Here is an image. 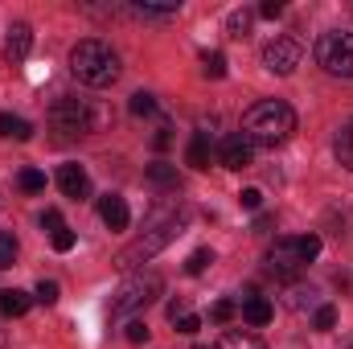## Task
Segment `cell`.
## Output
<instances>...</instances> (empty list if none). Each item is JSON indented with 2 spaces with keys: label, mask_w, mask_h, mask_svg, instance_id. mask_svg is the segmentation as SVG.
Wrapping results in <instances>:
<instances>
[{
  "label": "cell",
  "mask_w": 353,
  "mask_h": 349,
  "mask_svg": "<svg viewBox=\"0 0 353 349\" xmlns=\"http://www.w3.org/2000/svg\"><path fill=\"white\" fill-rule=\"evenodd\" d=\"M296 132V111L283 99H259L243 111V140L251 148H279Z\"/></svg>",
  "instance_id": "cell-1"
},
{
  "label": "cell",
  "mask_w": 353,
  "mask_h": 349,
  "mask_svg": "<svg viewBox=\"0 0 353 349\" xmlns=\"http://www.w3.org/2000/svg\"><path fill=\"white\" fill-rule=\"evenodd\" d=\"M176 235H181V210H176V201H169V206H157V210H152V218H148V230L115 255V267H119V271H132L136 263L152 259L161 247H169Z\"/></svg>",
  "instance_id": "cell-2"
},
{
  "label": "cell",
  "mask_w": 353,
  "mask_h": 349,
  "mask_svg": "<svg viewBox=\"0 0 353 349\" xmlns=\"http://www.w3.org/2000/svg\"><path fill=\"white\" fill-rule=\"evenodd\" d=\"M70 74L87 87H111L119 79V54L99 41V37H87L70 50Z\"/></svg>",
  "instance_id": "cell-3"
},
{
  "label": "cell",
  "mask_w": 353,
  "mask_h": 349,
  "mask_svg": "<svg viewBox=\"0 0 353 349\" xmlns=\"http://www.w3.org/2000/svg\"><path fill=\"white\" fill-rule=\"evenodd\" d=\"M321 255V239L316 235H296V239H275V247H271V275L275 279H283V283H296L300 275H304V267Z\"/></svg>",
  "instance_id": "cell-4"
},
{
  "label": "cell",
  "mask_w": 353,
  "mask_h": 349,
  "mask_svg": "<svg viewBox=\"0 0 353 349\" xmlns=\"http://www.w3.org/2000/svg\"><path fill=\"white\" fill-rule=\"evenodd\" d=\"M50 123L54 132L62 136H90L107 123V111L103 107H90L87 99H74V94H62L54 107H50Z\"/></svg>",
  "instance_id": "cell-5"
},
{
  "label": "cell",
  "mask_w": 353,
  "mask_h": 349,
  "mask_svg": "<svg viewBox=\"0 0 353 349\" xmlns=\"http://www.w3.org/2000/svg\"><path fill=\"white\" fill-rule=\"evenodd\" d=\"M161 275L157 271H144V275H132V279H123V288L115 292V300H111V321H132L140 308H148L157 296H161Z\"/></svg>",
  "instance_id": "cell-6"
},
{
  "label": "cell",
  "mask_w": 353,
  "mask_h": 349,
  "mask_svg": "<svg viewBox=\"0 0 353 349\" xmlns=\"http://www.w3.org/2000/svg\"><path fill=\"white\" fill-rule=\"evenodd\" d=\"M316 62L337 74V79H353V33H341V29H329L316 37Z\"/></svg>",
  "instance_id": "cell-7"
},
{
  "label": "cell",
  "mask_w": 353,
  "mask_h": 349,
  "mask_svg": "<svg viewBox=\"0 0 353 349\" xmlns=\"http://www.w3.org/2000/svg\"><path fill=\"white\" fill-rule=\"evenodd\" d=\"M300 58H304V46L296 37H275L263 46V66L271 74H292L300 66Z\"/></svg>",
  "instance_id": "cell-8"
},
{
  "label": "cell",
  "mask_w": 353,
  "mask_h": 349,
  "mask_svg": "<svg viewBox=\"0 0 353 349\" xmlns=\"http://www.w3.org/2000/svg\"><path fill=\"white\" fill-rule=\"evenodd\" d=\"M29 50H33V29H29L25 21H17V25L8 29V37H4V58H8L12 66H21V62L29 58Z\"/></svg>",
  "instance_id": "cell-9"
},
{
  "label": "cell",
  "mask_w": 353,
  "mask_h": 349,
  "mask_svg": "<svg viewBox=\"0 0 353 349\" xmlns=\"http://www.w3.org/2000/svg\"><path fill=\"white\" fill-rule=\"evenodd\" d=\"M58 189L66 193V197H74V201H83V197H90V177H87V169L83 165H62L58 169Z\"/></svg>",
  "instance_id": "cell-10"
},
{
  "label": "cell",
  "mask_w": 353,
  "mask_h": 349,
  "mask_svg": "<svg viewBox=\"0 0 353 349\" xmlns=\"http://www.w3.org/2000/svg\"><path fill=\"white\" fill-rule=\"evenodd\" d=\"M99 218H103V226H107V230H128L132 210H128V201H123L119 193H107V197L99 201Z\"/></svg>",
  "instance_id": "cell-11"
},
{
  "label": "cell",
  "mask_w": 353,
  "mask_h": 349,
  "mask_svg": "<svg viewBox=\"0 0 353 349\" xmlns=\"http://www.w3.org/2000/svg\"><path fill=\"white\" fill-rule=\"evenodd\" d=\"M251 157H255V148H251L243 136H230V140L222 144V165H226V169H234V173H239V169H247V165H251Z\"/></svg>",
  "instance_id": "cell-12"
},
{
  "label": "cell",
  "mask_w": 353,
  "mask_h": 349,
  "mask_svg": "<svg viewBox=\"0 0 353 349\" xmlns=\"http://www.w3.org/2000/svg\"><path fill=\"white\" fill-rule=\"evenodd\" d=\"M271 317H275L271 300H267V296H255V292H251V296H247V304H243V321H247V325H255V329H263V325L271 321Z\"/></svg>",
  "instance_id": "cell-13"
},
{
  "label": "cell",
  "mask_w": 353,
  "mask_h": 349,
  "mask_svg": "<svg viewBox=\"0 0 353 349\" xmlns=\"http://www.w3.org/2000/svg\"><path fill=\"white\" fill-rule=\"evenodd\" d=\"M29 304H33V296L21 292V288H4V292H0V312H4V317H25Z\"/></svg>",
  "instance_id": "cell-14"
},
{
  "label": "cell",
  "mask_w": 353,
  "mask_h": 349,
  "mask_svg": "<svg viewBox=\"0 0 353 349\" xmlns=\"http://www.w3.org/2000/svg\"><path fill=\"white\" fill-rule=\"evenodd\" d=\"M0 136L4 140H33V128H29V119H21V115H12V111H0Z\"/></svg>",
  "instance_id": "cell-15"
},
{
  "label": "cell",
  "mask_w": 353,
  "mask_h": 349,
  "mask_svg": "<svg viewBox=\"0 0 353 349\" xmlns=\"http://www.w3.org/2000/svg\"><path fill=\"white\" fill-rule=\"evenodd\" d=\"M185 161H189L193 169H210V136H205V132H197V136L189 140V148H185Z\"/></svg>",
  "instance_id": "cell-16"
},
{
  "label": "cell",
  "mask_w": 353,
  "mask_h": 349,
  "mask_svg": "<svg viewBox=\"0 0 353 349\" xmlns=\"http://www.w3.org/2000/svg\"><path fill=\"white\" fill-rule=\"evenodd\" d=\"M333 152H337V161L353 173V119L341 123V132H337V140H333Z\"/></svg>",
  "instance_id": "cell-17"
},
{
  "label": "cell",
  "mask_w": 353,
  "mask_h": 349,
  "mask_svg": "<svg viewBox=\"0 0 353 349\" xmlns=\"http://www.w3.org/2000/svg\"><path fill=\"white\" fill-rule=\"evenodd\" d=\"M148 185H157V189H169V193H176L181 189V181H176V169L173 165H148Z\"/></svg>",
  "instance_id": "cell-18"
},
{
  "label": "cell",
  "mask_w": 353,
  "mask_h": 349,
  "mask_svg": "<svg viewBox=\"0 0 353 349\" xmlns=\"http://www.w3.org/2000/svg\"><path fill=\"white\" fill-rule=\"evenodd\" d=\"M218 349H259V337L247 333V329H226L218 337Z\"/></svg>",
  "instance_id": "cell-19"
},
{
  "label": "cell",
  "mask_w": 353,
  "mask_h": 349,
  "mask_svg": "<svg viewBox=\"0 0 353 349\" xmlns=\"http://www.w3.org/2000/svg\"><path fill=\"white\" fill-rule=\"evenodd\" d=\"M136 12L140 17H173V12H181V0H144V4H136Z\"/></svg>",
  "instance_id": "cell-20"
},
{
  "label": "cell",
  "mask_w": 353,
  "mask_h": 349,
  "mask_svg": "<svg viewBox=\"0 0 353 349\" xmlns=\"http://www.w3.org/2000/svg\"><path fill=\"white\" fill-rule=\"evenodd\" d=\"M251 25H255V12H251V8H234V12H230V21H226L230 37H247V33H251Z\"/></svg>",
  "instance_id": "cell-21"
},
{
  "label": "cell",
  "mask_w": 353,
  "mask_h": 349,
  "mask_svg": "<svg viewBox=\"0 0 353 349\" xmlns=\"http://www.w3.org/2000/svg\"><path fill=\"white\" fill-rule=\"evenodd\" d=\"M201 74H205V79H226V58H222L218 50L201 54Z\"/></svg>",
  "instance_id": "cell-22"
},
{
  "label": "cell",
  "mask_w": 353,
  "mask_h": 349,
  "mask_svg": "<svg viewBox=\"0 0 353 349\" xmlns=\"http://www.w3.org/2000/svg\"><path fill=\"white\" fill-rule=\"evenodd\" d=\"M17 185H21L25 193H41V189H46V173H41V169H21V173H17Z\"/></svg>",
  "instance_id": "cell-23"
},
{
  "label": "cell",
  "mask_w": 353,
  "mask_h": 349,
  "mask_svg": "<svg viewBox=\"0 0 353 349\" xmlns=\"http://www.w3.org/2000/svg\"><path fill=\"white\" fill-rule=\"evenodd\" d=\"M210 263H214V251H210V247H201V251H193V255L185 259V271H189V275H201Z\"/></svg>",
  "instance_id": "cell-24"
},
{
  "label": "cell",
  "mask_w": 353,
  "mask_h": 349,
  "mask_svg": "<svg viewBox=\"0 0 353 349\" xmlns=\"http://www.w3.org/2000/svg\"><path fill=\"white\" fill-rule=\"evenodd\" d=\"M12 263H17V239L4 230V235H0V271H4V267H12Z\"/></svg>",
  "instance_id": "cell-25"
},
{
  "label": "cell",
  "mask_w": 353,
  "mask_h": 349,
  "mask_svg": "<svg viewBox=\"0 0 353 349\" xmlns=\"http://www.w3.org/2000/svg\"><path fill=\"white\" fill-rule=\"evenodd\" d=\"M132 115H157V99L152 94H132Z\"/></svg>",
  "instance_id": "cell-26"
},
{
  "label": "cell",
  "mask_w": 353,
  "mask_h": 349,
  "mask_svg": "<svg viewBox=\"0 0 353 349\" xmlns=\"http://www.w3.org/2000/svg\"><path fill=\"white\" fill-rule=\"evenodd\" d=\"M234 312H239V304H234V300H218V304L210 308V317H214L218 325H226V321H234Z\"/></svg>",
  "instance_id": "cell-27"
},
{
  "label": "cell",
  "mask_w": 353,
  "mask_h": 349,
  "mask_svg": "<svg viewBox=\"0 0 353 349\" xmlns=\"http://www.w3.org/2000/svg\"><path fill=\"white\" fill-rule=\"evenodd\" d=\"M312 325H316V329H333V325H337V308H333V304H321V308L312 312Z\"/></svg>",
  "instance_id": "cell-28"
},
{
  "label": "cell",
  "mask_w": 353,
  "mask_h": 349,
  "mask_svg": "<svg viewBox=\"0 0 353 349\" xmlns=\"http://www.w3.org/2000/svg\"><path fill=\"white\" fill-rule=\"evenodd\" d=\"M50 243H54V251H62V255H66V251H74V230H66V226H62V230H54V235H50Z\"/></svg>",
  "instance_id": "cell-29"
},
{
  "label": "cell",
  "mask_w": 353,
  "mask_h": 349,
  "mask_svg": "<svg viewBox=\"0 0 353 349\" xmlns=\"http://www.w3.org/2000/svg\"><path fill=\"white\" fill-rule=\"evenodd\" d=\"M33 300H41V304H54V300H58V283H54V279H41Z\"/></svg>",
  "instance_id": "cell-30"
},
{
  "label": "cell",
  "mask_w": 353,
  "mask_h": 349,
  "mask_svg": "<svg viewBox=\"0 0 353 349\" xmlns=\"http://www.w3.org/2000/svg\"><path fill=\"white\" fill-rule=\"evenodd\" d=\"M128 341L132 346H144L148 341V325L144 321H128Z\"/></svg>",
  "instance_id": "cell-31"
},
{
  "label": "cell",
  "mask_w": 353,
  "mask_h": 349,
  "mask_svg": "<svg viewBox=\"0 0 353 349\" xmlns=\"http://www.w3.org/2000/svg\"><path fill=\"white\" fill-rule=\"evenodd\" d=\"M239 206H243V210H259V206H263V193H259V189H243V193H239Z\"/></svg>",
  "instance_id": "cell-32"
},
{
  "label": "cell",
  "mask_w": 353,
  "mask_h": 349,
  "mask_svg": "<svg viewBox=\"0 0 353 349\" xmlns=\"http://www.w3.org/2000/svg\"><path fill=\"white\" fill-rule=\"evenodd\" d=\"M197 329H201V321H197V317H193V312H185V317H181V321H176V333H185V337H193V333H197Z\"/></svg>",
  "instance_id": "cell-33"
},
{
  "label": "cell",
  "mask_w": 353,
  "mask_h": 349,
  "mask_svg": "<svg viewBox=\"0 0 353 349\" xmlns=\"http://www.w3.org/2000/svg\"><path fill=\"white\" fill-rule=\"evenodd\" d=\"M41 226H50V235H54V230H62V226H66V222H62V214H58V210H54V206H50V210H46V214H41Z\"/></svg>",
  "instance_id": "cell-34"
},
{
  "label": "cell",
  "mask_w": 353,
  "mask_h": 349,
  "mask_svg": "<svg viewBox=\"0 0 353 349\" xmlns=\"http://www.w3.org/2000/svg\"><path fill=\"white\" fill-rule=\"evenodd\" d=\"M259 17H267V21L283 17V4H279V0H263V4H259Z\"/></svg>",
  "instance_id": "cell-35"
},
{
  "label": "cell",
  "mask_w": 353,
  "mask_h": 349,
  "mask_svg": "<svg viewBox=\"0 0 353 349\" xmlns=\"http://www.w3.org/2000/svg\"><path fill=\"white\" fill-rule=\"evenodd\" d=\"M185 312H189V308H185V300H173V304H169V317H173V321H181Z\"/></svg>",
  "instance_id": "cell-36"
},
{
  "label": "cell",
  "mask_w": 353,
  "mask_h": 349,
  "mask_svg": "<svg viewBox=\"0 0 353 349\" xmlns=\"http://www.w3.org/2000/svg\"><path fill=\"white\" fill-rule=\"evenodd\" d=\"M197 349H201V346H197Z\"/></svg>",
  "instance_id": "cell-37"
}]
</instances>
